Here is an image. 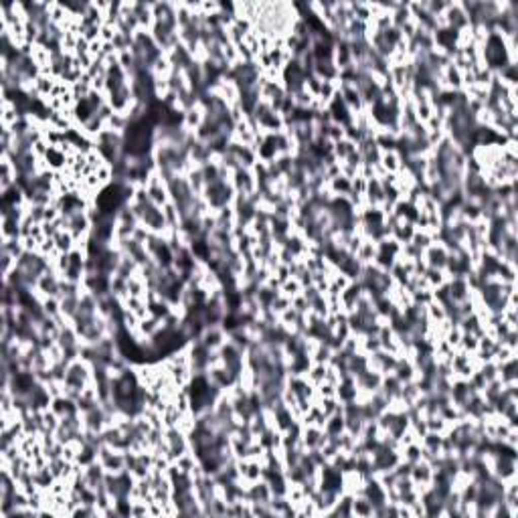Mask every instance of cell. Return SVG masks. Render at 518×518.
I'll return each mask as SVG.
<instances>
[{
  "mask_svg": "<svg viewBox=\"0 0 518 518\" xmlns=\"http://www.w3.org/2000/svg\"><path fill=\"white\" fill-rule=\"evenodd\" d=\"M118 200H120L118 188H110V190H106V192L99 196V204H101V209H106V211L114 209V206L118 204Z\"/></svg>",
  "mask_w": 518,
  "mask_h": 518,
  "instance_id": "6da1fadb",
  "label": "cell"
}]
</instances>
